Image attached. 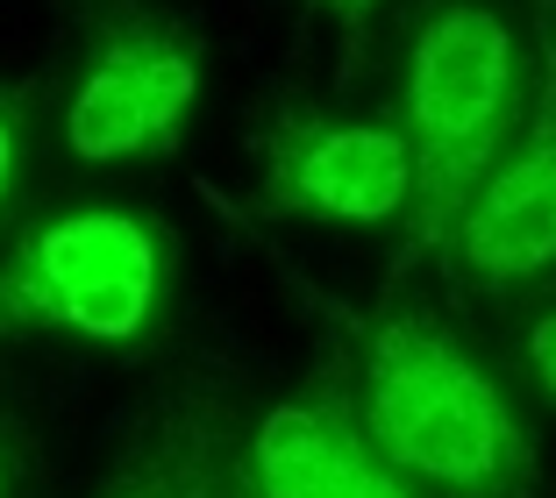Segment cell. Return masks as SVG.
I'll use <instances>...</instances> for the list:
<instances>
[{
  "mask_svg": "<svg viewBox=\"0 0 556 498\" xmlns=\"http://www.w3.org/2000/svg\"><path fill=\"white\" fill-rule=\"evenodd\" d=\"M521 36L492 0H428L407 36L400 72V122H407V242L393 257V278H407L421 257H435L471 193L485 186L492 157L507 150L521 122Z\"/></svg>",
  "mask_w": 556,
  "mask_h": 498,
  "instance_id": "cell-2",
  "label": "cell"
},
{
  "mask_svg": "<svg viewBox=\"0 0 556 498\" xmlns=\"http://www.w3.org/2000/svg\"><path fill=\"white\" fill-rule=\"evenodd\" d=\"M357 420L407 484L442 498H528L535 442L492 370L435 314H386L364 328Z\"/></svg>",
  "mask_w": 556,
  "mask_h": 498,
  "instance_id": "cell-1",
  "label": "cell"
},
{
  "mask_svg": "<svg viewBox=\"0 0 556 498\" xmlns=\"http://www.w3.org/2000/svg\"><path fill=\"white\" fill-rule=\"evenodd\" d=\"M378 0H328V15H336V29H343V65H357L364 50V22H371Z\"/></svg>",
  "mask_w": 556,
  "mask_h": 498,
  "instance_id": "cell-11",
  "label": "cell"
},
{
  "mask_svg": "<svg viewBox=\"0 0 556 498\" xmlns=\"http://www.w3.org/2000/svg\"><path fill=\"white\" fill-rule=\"evenodd\" d=\"M0 498H29V434L0 413Z\"/></svg>",
  "mask_w": 556,
  "mask_h": 498,
  "instance_id": "cell-10",
  "label": "cell"
},
{
  "mask_svg": "<svg viewBox=\"0 0 556 498\" xmlns=\"http://www.w3.org/2000/svg\"><path fill=\"white\" fill-rule=\"evenodd\" d=\"M100 498H250L229 385L193 370L172 392H157L150 413L129 427Z\"/></svg>",
  "mask_w": 556,
  "mask_h": 498,
  "instance_id": "cell-8",
  "label": "cell"
},
{
  "mask_svg": "<svg viewBox=\"0 0 556 498\" xmlns=\"http://www.w3.org/2000/svg\"><path fill=\"white\" fill-rule=\"evenodd\" d=\"M442 250L478 285H535L556 271V0H535V86L521 122Z\"/></svg>",
  "mask_w": 556,
  "mask_h": 498,
  "instance_id": "cell-5",
  "label": "cell"
},
{
  "mask_svg": "<svg viewBox=\"0 0 556 498\" xmlns=\"http://www.w3.org/2000/svg\"><path fill=\"white\" fill-rule=\"evenodd\" d=\"M164 306V235L129 207H79L36 221L0 257V335L143 342Z\"/></svg>",
  "mask_w": 556,
  "mask_h": 498,
  "instance_id": "cell-3",
  "label": "cell"
},
{
  "mask_svg": "<svg viewBox=\"0 0 556 498\" xmlns=\"http://www.w3.org/2000/svg\"><path fill=\"white\" fill-rule=\"evenodd\" d=\"M200 107V43L122 0H93L86 65L65 100V150L79 164L164 157Z\"/></svg>",
  "mask_w": 556,
  "mask_h": 498,
  "instance_id": "cell-4",
  "label": "cell"
},
{
  "mask_svg": "<svg viewBox=\"0 0 556 498\" xmlns=\"http://www.w3.org/2000/svg\"><path fill=\"white\" fill-rule=\"evenodd\" d=\"M22 157H29V107H22V93L0 86V207L22 186Z\"/></svg>",
  "mask_w": 556,
  "mask_h": 498,
  "instance_id": "cell-9",
  "label": "cell"
},
{
  "mask_svg": "<svg viewBox=\"0 0 556 498\" xmlns=\"http://www.w3.org/2000/svg\"><path fill=\"white\" fill-rule=\"evenodd\" d=\"M250 498H414L357 420V392L343 370H321L307 392L264 406L243 442Z\"/></svg>",
  "mask_w": 556,
  "mask_h": 498,
  "instance_id": "cell-7",
  "label": "cell"
},
{
  "mask_svg": "<svg viewBox=\"0 0 556 498\" xmlns=\"http://www.w3.org/2000/svg\"><path fill=\"white\" fill-rule=\"evenodd\" d=\"M528 363H535V378L556 392V314H542V321L528 328Z\"/></svg>",
  "mask_w": 556,
  "mask_h": 498,
  "instance_id": "cell-12",
  "label": "cell"
},
{
  "mask_svg": "<svg viewBox=\"0 0 556 498\" xmlns=\"http://www.w3.org/2000/svg\"><path fill=\"white\" fill-rule=\"evenodd\" d=\"M414 164L393 122H343V114H278L264 129V207L293 221L378 228L407 214Z\"/></svg>",
  "mask_w": 556,
  "mask_h": 498,
  "instance_id": "cell-6",
  "label": "cell"
}]
</instances>
